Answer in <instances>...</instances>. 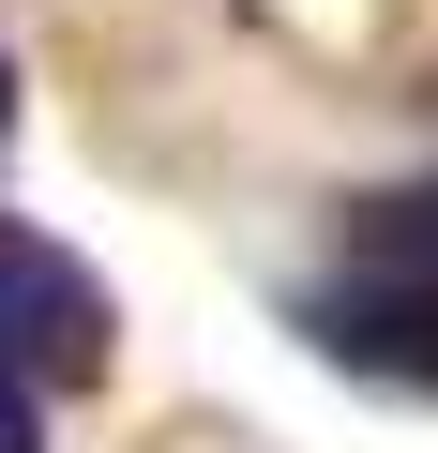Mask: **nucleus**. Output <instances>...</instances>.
Masks as SVG:
<instances>
[{
  "label": "nucleus",
  "instance_id": "f257e3e1",
  "mask_svg": "<svg viewBox=\"0 0 438 453\" xmlns=\"http://www.w3.org/2000/svg\"><path fill=\"white\" fill-rule=\"evenodd\" d=\"M106 348H121V318H106L91 257H61L46 226H16V211H0V378L76 393V378H106Z\"/></svg>",
  "mask_w": 438,
  "mask_h": 453
},
{
  "label": "nucleus",
  "instance_id": "f03ea898",
  "mask_svg": "<svg viewBox=\"0 0 438 453\" xmlns=\"http://www.w3.org/2000/svg\"><path fill=\"white\" fill-rule=\"evenodd\" d=\"M303 333H318L348 378L438 393V273H333V288L303 303Z\"/></svg>",
  "mask_w": 438,
  "mask_h": 453
},
{
  "label": "nucleus",
  "instance_id": "7ed1b4c3",
  "mask_svg": "<svg viewBox=\"0 0 438 453\" xmlns=\"http://www.w3.org/2000/svg\"><path fill=\"white\" fill-rule=\"evenodd\" d=\"M348 273H438V181H393L348 211Z\"/></svg>",
  "mask_w": 438,
  "mask_h": 453
},
{
  "label": "nucleus",
  "instance_id": "20e7f679",
  "mask_svg": "<svg viewBox=\"0 0 438 453\" xmlns=\"http://www.w3.org/2000/svg\"><path fill=\"white\" fill-rule=\"evenodd\" d=\"M0 453H46V393L31 378H0Z\"/></svg>",
  "mask_w": 438,
  "mask_h": 453
},
{
  "label": "nucleus",
  "instance_id": "39448f33",
  "mask_svg": "<svg viewBox=\"0 0 438 453\" xmlns=\"http://www.w3.org/2000/svg\"><path fill=\"white\" fill-rule=\"evenodd\" d=\"M0 121H16V61H0Z\"/></svg>",
  "mask_w": 438,
  "mask_h": 453
}]
</instances>
